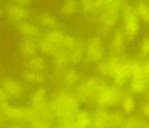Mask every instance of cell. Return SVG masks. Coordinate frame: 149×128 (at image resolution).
I'll return each mask as SVG.
<instances>
[{"mask_svg":"<svg viewBox=\"0 0 149 128\" xmlns=\"http://www.w3.org/2000/svg\"><path fill=\"white\" fill-rule=\"evenodd\" d=\"M100 71L109 76L117 86H123L131 77V72L127 58L110 55L99 64Z\"/></svg>","mask_w":149,"mask_h":128,"instance_id":"cell-1","label":"cell"},{"mask_svg":"<svg viewBox=\"0 0 149 128\" xmlns=\"http://www.w3.org/2000/svg\"><path fill=\"white\" fill-rule=\"evenodd\" d=\"M125 0H116L103 7L98 16V25L101 36H108L114 32V28L120 22V12Z\"/></svg>","mask_w":149,"mask_h":128,"instance_id":"cell-2","label":"cell"},{"mask_svg":"<svg viewBox=\"0 0 149 128\" xmlns=\"http://www.w3.org/2000/svg\"><path fill=\"white\" fill-rule=\"evenodd\" d=\"M121 30L127 38L128 42L137 40L141 31V20L136 11L135 5L125 3L120 12Z\"/></svg>","mask_w":149,"mask_h":128,"instance_id":"cell-3","label":"cell"},{"mask_svg":"<svg viewBox=\"0 0 149 128\" xmlns=\"http://www.w3.org/2000/svg\"><path fill=\"white\" fill-rule=\"evenodd\" d=\"M67 34L68 33L61 28L47 30L38 40L39 51L45 55L52 56L58 48L62 47Z\"/></svg>","mask_w":149,"mask_h":128,"instance_id":"cell-4","label":"cell"},{"mask_svg":"<svg viewBox=\"0 0 149 128\" xmlns=\"http://www.w3.org/2000/svg\"><path fill=\"white\" fill-rule=\"evenodd\" d=\"M78 105L79 102L76 97L63 91L58 96L52 107L53 112H57L61 119H67L72 118V112L77 110Z\"/></svg>","mask_w":149,"mask_h":128,"instance_id":"cell-5","label":"cell"},{"mask_svg":"<svg viewBox=\"0 0 149 128\" xmlns=\"http://www.w3.org/2000/svg\"><path fill=\"white\" fill-rule=\"evenodd\" d=\"M106 54V46L102 37H92L84 44V56L88 62H100Z\"/></svg>","mask_w":149,"mask_h":128,"instance_id":"cell-6","label":"cell"},{"mask_svg":"<svg viewBox=\"0 0 149 128\" xmlns=\"http://www.w3.org/2000/svg\"><path fill=\"white\" fill-rule=\"evenodd\" d=\"M3 15L8 22L17 25L20 22L29 20L32 12L29 6H24L14 1H10L4 6Z\"/></svg>","mask_w":149,"mask_h":128,"instance_id":"cell-7","label":"cell"},{"mask_svg":"<svg viewBox=\"0 0 149 128\" xmlns=\"http://www.w3.org/2000/svg\"><path fill=\"white\" fill-rule=\"evenodd\" d=\"M127 43V38L121 29L114 31L112 33L108 44L110 54L116 57H122L125 54Z\"/></svg>","mask_w":149,"mask_h":128,"instance_id":"cell-8","label":"cell"},{"mask_svg":"<svg viewBox=\"0 0 149 128\" xmlns=\"http://www.w3.org/2000/svg\"><path fill=\"white\" fill-rule=\"evenodd\" d=\"M15 26H16L17 33L21 37L38 40L43 34L42 28L38 25L37 22L25 20L15 25Z\"/></svg>","mask_w":149,"mask_h":128,"instance_id":"cell-9","label":"cell"},{"mask_svg":"<svg viewBox=\"0 0 149 128\" xmlns=\"http://www.w3.org/2000/svg\"><path fill=\"white\" fill-rule=\"evenodd\" d=\"M36 22L41 28L47 30L59 29L62 26L61 20L53 13L49 11H41L36 16Z\"/></svg>","mask_w":149,"mask_h":128,"instance_id":"cell-10","label":"cell"},{"mask_svg":"<svg viewBox=\"0 0 149 128\" xmlns=\"http://www.w3.org/2000/svg\"><path fill=\"white\" fill-rule=\"evenodd\" d=\"M17 49L19 53L24 57H31L39 51L38 40L31 38L21 37L17 43Z\"/></svg>","mask_w":149,"mask_h":128,"instance_id":"cell-11","label":"cell"},{"mask_svg":"<svg viewBox=\"0 0 149 128\" xmlns=\"http://www.w3.org/2000/svg\"><path fill=\"white\" fill-rule=\"evenodd\" d=\"M81 10L79 0H63L59 7V13L64 18L74 17Z\"/></svg>","mask_w":149,"mask_h":128,"instance_id":"cell-12","label":"cell"},{"mask_svg":"<svg viewBox=\"0 0 149 128\" xmlns=\"http://www.w3.org/2000/svg\"><path fill=\"white\" fill-rule=\"evenodd\" d=\"M2 87L7 95L14 98L21 96L24 91L23 84L20 82L10 78H5L2 83Z\"/></svg>","mask_w":149,"mask_h":128,"instance_id":"cell-13","label":"cell"},{"mask_svg":"<svg viewBox=\"0 0 149 128\" xmlns=\"http://www.w3.org/2000/svg\"><path fill=\"white\" fill-rule=\"evenodd\" d=\"M70 51L65 48H58L52 55V60L54 67L58 69H64L70 62Z\"/></svg>","mask_w":149,"mask_h":128,"instance_id":"cell-14","label":"cell"},{"mask_svg":"<svg viewBox=\"0 0 149 128\" xmlns=\"http://www.w3.org/2000/svg\"><path fill=\"white\" fill-rule=\"evenodd\" d=\"M149 89V81L142 76H133L130 81V91L134 94H143Z\"/></svg>","mask_w":149,"mask_h":128,"instance_id":"cell-15","label":"cell"},{"mask_svg":"<svg viewBox=\"0 0 149 128\" xmlns=\"http://www.w3.org/2000/svg\"><path fill=\"white\" fill-rule=\"evenodd\" d=\"M45 90L44 88L37 89L31 96V103L37 110H43L45 105Z\"/></svg>","mask_w":149,"mask_h":128,"instance_id":"cell-16","label":"cell"},{"mask_svg":"<svg viewBox=\"0 0 149 128\" xmlns=\"http://www.w3.org/2000/svg\"><path fill=\"white\" fill-rule=\"evenodd\" d=\"M46 61L44 57L39 55H33L31 57H29V60L27 62V68L30 70L33 71H38L43 72L46 68Z\"/></svg>","mask_w":149,"mask_h":128,"instance_id":"cell-17","label":"cell"},{"mask_svg":"<svg viewBox=\"0 0 149 128\" xmlns=\"http://www.w3.org/2000/svg\"><path fill=\"white\" fill-rule=\"evenodd\" d=\"M136 11L142 23L149 25V2L147 0H140L135 4Z\"/></svg>","mask_w":149,"mask_h":128,"instance_id":"cell-18","label":"cell"},{"mask_svg":"<svg viewBox=\"0 0 149 128\" xmlns=\"http://www.w3.org/2000/svg\"><path fill=\"white\" fill-rule=\"evenodd\" d=\"M121 100H122L123 109H124V111L126 112L130 113L134 110V108H135V101H134V96L132 95L131 92H127L125 94H122Z\"/></svg>","mask_w":149,"mask_h":128,"instance_id":"cell-19","label":"cell"},{"mask_svg":"<svg viewBox=\"0 0 149 128\" xmlns=\"http://www.w3.org/2000/svg\"><path fill=\"white\" fill-rule=\"evenodd\" d=\"M138 53L143 59L149 58V32L141 40L138 47Z\"/></svg>","mask_w":149,"mask_h":128,"instance_id":"cell-20","label":"cell"},{"mask_svg":"<svg viewBox=\"0 0 149 128\" xmlns=\"http://www.w3.org/2000/svg\"><path fill=\"white\" fill-rule=\"evenodd\" d=\"M23 77L24 79L32 82V83H42L45 81V77L43 72H38V71H33V70H26L23 73Z\"/></svg>","mask_w":149,"mask_h":128,"instance_id":"cell-21","label":"cell"},{"mask_svg":"<svg viewBox=\"0 0 149 128\" xmlns=\"http://www.w3.org/2000/svg\"><path fill=\"white\" fill-rule=\"evenodd\" d=\"M92 122L91 115L86 111H80L76 117V124L81 128H87Z\"/></svg>","mask_w":149,"mask_h":128,"instance_id":"cell-22","label":"cell"},{"mask_svg":"<svg viewBox=\"0 0 149 128\" xmlns=\"http://www.w3.org/2000/svg\"><path fill=\"white\" fill-rule=\"evenodd\" d=\"M70 53H71L70 62L72 65H77V64L80 63L82 62V60L85 58V56H84V47H78V48L71 51Z\"/></svg>","mask_w":149,"mask_h":128,"instance_id":"cell-23","label":"cell"},{"mask_svg":"<svg viewBox=\"0 0 149 128\" xmlns=\"http://www.w3.org/2000/svg\"><path fill=\"white\" fill-rule=\"evenodd\" d=\"M79 79H80V75L76 69H71L66 71L65 76V80L67 84L75 85L79 82Z\"/></svg>","mask_w":149,"mask_h":128,"instance_id":"cell-24","label":"cell"},{"mask_svg":"<svg viewBox=\"0 0 149 128\" xmlns=\"http://www.w3.org/2000/svg\"><path fill=\"white\" fill-rule=\"evenodd\" d=\"M5 113L11 117V118H24L25 117V110H22V109H17V108H10V107H7L4 106L3 107Z\"/></svg>","mask_w":149,"mask_h":128,"instance_id":"cell-25","label":"cell"},{"mask_svg":"<svg viewBox=\"0 0 149 128\" xmlns=\"http://www.w3.org/2000/svg\"><path fill=\"white\" fill-rule=\"evenodd\" d=\"M122 121L121 114L118 112H113L107 117V125H118Z\"/></svg>","mask_w":149,"mask_h":128,"instance_id":"cell-26","label":"cell"},{"mask_svg":"<svg viewBox=\"0 0 149 128\" xmlns=\"http://www.w3.org/2000/svg\"><path fill=\"white\" fill-rule=\"evenodd\" d=\"M141 76H144L146 79H148L149 81V58L146 59L142 62V69H141Z\"/></svg>","mask_w":149,"mask_h":128,"instance_id":"cell-27","label":"cell"},{"mask_svg":"<svg viewBox=\"0 0 149 128\" xmlns=\"http://www.w3.org/2000/svg\"><path fill=\"white\" fill-rule=\"evenodd\" d=\"M73 127H74V123L72 118H67V119H62V121L58 128H73Z\"/></svg>","mask_w":149,"mask_h":128,"instance_id":"cell-28","label":"cell"},{"mask_svg":"<svg viewBox=\"0 0 149 128\" xmlns=\"http://www.w3.org/2000/svg\"><path fill=\"white\" fill-rule=\"evenodd\" d=\"M6 100H7V94L4 92L3 89L0 88V108H3L4 106L7 105Z\"/></svg>","mask_w":149,"mask_h":128,"instance_id":"cell-29","label":"cell"},{"mask_svg":"<svg viewBox=\"0 0 149 128\" xmlns=\"http://www.w3.org/2000/svg\"><path fill=\"white\" fill-rule=\"evenodd\" d=\"M96 1L98 2V4H99V5L100 6V8L102 9L103 7H105V6L110 4L113 3V2L116 1V0H96Z\"/></svg>","mask_w":149,"mask_h":128,"instance_id":"cell-30","label":"cell"},{"mask_svg":"<svg viewBox=\"0 0 149 128\" xmlns=\"http://www.w3.org/2000/svg\"><path fill=\"white\" fill-rule=\"evenodd\" d=\"M12 1H14L15 3H17L18 4L24 5V6H29L33 2V0H12Z\"/></svg>","mask_w":149,"mask_h":128,"instance_id":"cell-31","label":"cell"},{"mask_svg":"<svg viewBox=\"0 0 149 128\" xmlns=\"http://www.w3.org/2000/svg\"><path fill=\"white\" fill-rule=\"evenodd\" d=\"M143 112H144V113H145L147 116H148L149 117V102L146 103V104L143 105Z\"/></svg>","mask_w":149,"mask_h":128,"instance_id":"cell-32","label":"cell"},{"mask_svg":"<svg viewBox=\"0 0 149 128\" xmlns=\"http://www.w3.org/2000/svg\"><path fill=\"white\" fill-rule=\"evenodd\" d=\"M3 11H4V7L3 6L2 3H0V18L3 15Z\"/></svg>","mask_w":149,"mask_h":128,"instance_id":"cell-33","label":"cell"},{"mask_svg":"<svg viewBox=\"0 0 149 128\" xmlns=\"http://www.w3.org/2000/svg\"><path fill=\"white\" fill-rule=\"evenodd\" d=\"M79 3H80V5L81 4H86V3H88V2H90L91 0H79Z\"/></svg>","mask_w":149,"mask_h":128,"instance_id":"cell-34","label":"cell"},{"mask_svg":"<svg viewBox=\"0 0 149 128\" xmlns=\"http://www.w3.org/2000/svg\"><path fill=\"white\" fill-rule=\"evenodd\" d=\"M10 0H0V3H2V4H3V3H5V2L8 3V2H10Z\"/></svg>","mask_w":149,"mask_h":128,"instance_id":"cell-35","label":"cell"},{"mask_svg":"<svg viewBox=\"0 0 149 128\" xmlns=\"http://www.w3.org/2000/svg\"><path fill=\"white\" fill-rule=\"evenodd\" d=\"M143 128H149V124H146V125H144Z\"/></svg>","mask_w":149,"mask_h":128,"instance_id":"cell-36","label":"cell"},{"mask_svg":"<svg viewBox=\"0 0 149 128\" xmlns=\"http://www.w3.org/2000/svg\"><path fill=\"white\" fill-rule=\"evenodd\" d=\"M147 1H148V2H149V0H147Z\"/></svg>","mask_w":149,"mask_h":128,"instance_id":"cell-37","label":"cell"},{"mask_svg":"<svg viewBox=\"0 0 149 128\" xmlns=\"http://www.w3.org/2000/svg\"><path fill=\"white\" fill-rule=\"evenodd\" d=\"M127 128H129V127H127Z\"/></svg>","mask_w":149,"mask_h":128,"instance_id":"cell-38","label":"cell"}]
</instances>
